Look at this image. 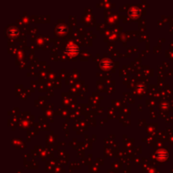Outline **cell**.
Here are the masks:
<instances>
[{"label": "cell", "mask_w": 173, "mask_h": 173, "mask_svg": "<svg viewBox=\"0 0 173 173\" xmlns=\"http://www.w3.org/2000/svg\"><path fill=\"white\" fill-rule=\"evenodd\" d=\"M66 51H67V52L69 53V55H75V54H77V52H78V47H77L76 45L71 43V44H69L67 47Z\"/></svg>", "instance_id": "cell-1"}]
</instances>
